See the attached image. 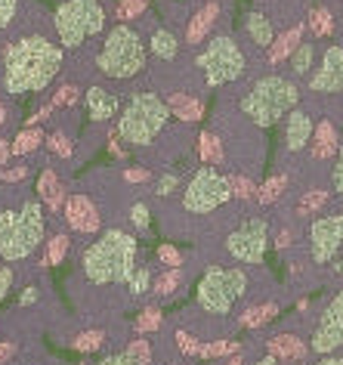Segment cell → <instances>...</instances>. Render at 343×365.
Returning <instances> with one entry per match:
<instances>
[{
    "instance_id": "1",
    "label": "cell",
    "mask_w": 343,
    "mask_h": 365,
    "mask_svg": "<svg viewBox=\"0 0 343 365\" xmlns=\"http://www.w3.org/2000/svg\"><path fill=\"white\" fill-rule=\"evenodd\" d=\"M62 68V50L43 34H25L4 53V90L10 96L41 93Z\"/></svg>"
},
{
    "instance_id": "2",
    "label": "cell",
    "mask_w": 343,
    "mask_h": 365,
    "mask_svg": "<svg viewBox=\"0 0 343 365\" xmlns=\"http://www.w3.org/2000/svg\"><path fill=\"white\" fill-rule=\"evenodd\" d=\"M137 254L139 245L130 232L108 230L84 251L80 267H84L87 282L93 285H127V279L137 272Z\"/></svg>"
},
{
    "instance_id": "3",
    "label": "cell",
    "mask_w": 343,
    "mask_h": 365,
    "mask_svg": "<svg viewBox=\"0 0 343 365\" xmlns=\"http://www.w3.org/2000/svg\"><path fill=\"white\" fill-rule=\"evenodd\" d=\"M43 230H47V217H43V205L38 198L0 211V257L6 263L28 260L34 248L43 242Z\"/></svg>"
},
{
    "instance_id": "4",
    "label": "cell",
    "mask_w": 343,
    "mask_h": 365,
    "mask_svg": "<svg viewBox=\"0 0 343 365\" xmlns=\"http://www.w3.org/2000/svg\"><path fill=\"white\" fill-rule=\"evenodd\" d=\"M297 103H300V93H297L294 81L266 75L248 90L245 99L238 103V108H241V115L250 118L257 127H273L282 121L285 115H291Z\"/></svg>"
},
{
    "instance_id": "5",
    "label": "cell",
    "mask_w": 343,
    "mask_h": 365,
    "mask_svg": "<svg viewBox=\"0 0 343 365\" xmlns=\"http://www.w3.org/2000/svg\"><path fill=\"white\" fill-rule=\"evenodd\" d=\"M96 68L112 81L137 78L139 71L146 68V47H142V38L130 29V25H115L102 41V50H99V56H96Z\"/></svg>"
},
{
    "instance_id": "6",
    "label": "cell",
    "mask_w": 343,
    "mask_h": 365,
    "mask_svg": "<svg viewBox=\"0 0 343 365\" xmlns=\"http://www.w3.org/2000/svg\"><path fill=\"white\" fill-rule=\"evenodd\" d=\"M167 118H170L167 103H161L158 93L139 90L124 106V112L118 118V136L130 145H149L167 127Z\"/></svg>"
},
{
    "instance_id": "7",
    "label": "cell",
    "mask_w": 343,
    "mask_h": 365,
    "mask_svg": "<svg viewBox=\"0 0 343 365\" xmlns=\"http://www.w3.org/2000/svg\"><path fill=\"white\" fill-rule=\"evenodd\" d=\"M248 297V272L241 267H213L198 282L195 304L211 316H229L238 300Z\"/></svg>"
},
{
    "instance_id": "8",
    "label": "cell",
    "mask_w": 343,
    "mask_h": 365,
    "mask_svg": "<svg viewBox=\"0 0 343 365\" xmlns=\"http://www.w3.org/2000/svg\"><path fill=\"white\" fill-rule=\"evenodd\" d=\"M53 25H56L62 50H78L87 38H96L105 29L102 4L99 0H65L53 16Z\"/></svg>"
},
{
    "instance_id": "9",
    "label": "cell",
    "mask_w": 343,
    "mask_h": 365,
    "mask_svg": "<svg viewBox=\"0 0 343 365\" xmlns=\"http://www.w3.org/2000/svg\"><path fill=\"white\" fill-rule=\"evenodd\" d=\"M195 62H198V68L204 71L207 87H226V84H232V81H238L241 75H245V68H248L245 53H241V47L229 38V34H223V38H213L201 53H198Z\"/></svg>"
},
{
    "instance_id": "10",
    "label": "cell",
    "mask_w": 343,
    "mask_h": 365,
    "mask_svg": "<svg viewBox=\"0 0 343 365\" xmlns=\"http://www.w3.org/2000/svg\"><path fill=\"white\" fill-rule=\"evenodd\" d=\"M232 198L229 177H223L216 168H201L192 173V180L183 189V207L189 214H211Z\"/></svg>"
},
{
    "instance_id": "11",
    "label": "cell",
    "mask_w": 343,
    "mask_h": 365,
    "mask_svg": "<svg viewBox=\"0 0 343 365\" xmlns=\"http://www.w3.org/2000/svg\"><path fill=\"white\" fill-rule=\"evenodd\" d=\"M226 251L245 267H260L269 251V220L266 217H248L241 226L226 239Z\"/></svg>"
},
{
    "instance_id": "12",
    "label": "cell",
    "mask_w": 343,
    "mask_h": 365,
    "mask_svg": "<svg viewBox=\"0 0 343 365\" xmlns=\"http://www.w3.org/2000/svg\"><path fill=\"white\" fill-rule=\"evenodd\" d=\"M310 346L319 356L337 353L343 346V288L328 300V307L322 309L319 322H315L310 334Z\"/></svg>"
},
{
    "instance_id": "13",
    "label": "cell",
    "mask_w": 343,
    "mask_h": 365,
    "mask_svg": "<svg viewBox=\"0 0 343 365\" xmlns=\"http://www.w3.org/2000/svg\"><path fill=\"white\" fill-rule=\"evenodd\" d=\"M310 257L312 263H331L337 257V251L343 248V214H324L319 220H312L310 226Z\"/></svg>"
},
{
    "instance_id": "14",
    "label": "cell",
    "mask_w": 343,
    "mask_h": 365,
    "mask_svg": "<svg viewBox=\"0 0 343 365\" xmlns=\"http://www.w3.org/2000/svg\"><path fill=\"white\" fill-rule=\"evenodd\" d=\"M310 90L312 93H337V90H343V50L340 47L324 50L322 66L310 78Z\"/></svg>"
},
{
    "instance_id": "15",
    "label": "cell",
    "mask_w": 343,
    "mask_h": 365,
    "mask_svg": "<svg viewBox=\"0 0 343 365\" xmlns=\"http://www.w3.org/2000/svg\"><path fill=\"white\" fill-rule=\"evenodd\" d=\"M65 223L68 230H75L80 235H93L99 230V223H102V217H99V207L84 192H75L65 202Z\"/></svg>"
},
{
    "instance_id": "16",
    "label": "cell",
    "mask_w": 343,
    "mask_h": 365,
    "mask_svg": "<svg viewBox=\"0 0 343 365\" xmlns=\"http://www.w3.org/2000/svg\"><path fill=\"white\" fill-rule=\"evenodd\" d=\"M84 103H87L90 121L105 124V121H112V118L118 115L121 99H118V93H112V90H105V87H90L84 93Z\"/></svg>"
},
{
    "instance_id": "17",
    "label": "cell",
    "mask_w": 343,
    "mask_h": 365,
    "mask_svg": "<svg viewBox=\"0 0 343 365\" xmlns=\"http://www.w3.org/2000/svg\"><path fill=\"white\" fill-rule=\"evenodd\" d=\"M312 133H315V127H312L310 112H303V108H294L291 118H287V124H285V145L291 152H300L303 145L312 140Z\"/></svg>"
},
{
    "instance_id": "18",
    "label": "cell",
    "mask_w": 343,
    "mask_h": 365,
    "mask_svg": "<svg viewBox=\"0 0 343 365\" xmlns=\"http://www.w3.org/2000/svg\"><path fill=\"white\" fill-rule=\"evenodd\" d=\"M220 19V4H204L192 19H189V29H186V43L189 47H201L204 38L211 34V29Z\"/></svg>"
},
{
    "instance_id": "19",
    "label": "cell",
    "mask_w": 343,
    "mask_h": 365,
    "mask_svg": "<svg viewBox=\"0 0 343 365\" xmlns=\"http://www.w3.org/2000/svg\"><path fill=\"white\" fill-rule=\"evenodd\" d=\"M266 346H269V356H275L278 362H303L306 359V344L291 331L273 334L266 341Z\"/></svg>"
},
{
    "instance_id": "20",
    "label": "cell",
    "mask_w": 343,
    "mask_h": 365,
    "mask_svg": "<svg viewBox=\"0 0 343 365\" xmlns=\"http://www.w3.org/2000/svg\"><path fill=\"white\" fill-rule=\"evenodd\" d=\"M245 31H248V38L254 47L260 50H269L275 43V29H273V19H269L266 13H260V10H250L245 16Z\"/></svg>"
},
{
    "instance_id": "21",
    "label": "cell",
    "mask_w": 343,
    "mask_h": 365,
    "mask_svg": "<svg viewBox=\"0 0 343 365\" xmlns=\"http://www.w3.org/2000/svg\"><path fill=\"white\" fill-rule=\"evenodd\" d=\"M340 152V136L334 130V124L324 118V121L315 124V143H312V161H328Z\"/></svg>"
},
{
    "instance_id": "22",
    "label": "cell",
    "mask_w": 343,
    "mask_h": 365,
    "mask_svg": "<svg viewBox=\"0 0 343 365\" xmlns=\"http://www.w3.org/2000/svg\"><path fill=\"white\" fill-rule=\"evenodd\" d=\"M38 198L50 207V211H59V207L65 205V186L59 182L53 168H43V173L38 177Z\"/></svg>"
},
{
    "instance_id": "23",
    "label": "cell",
    "mask_w": 343,
    "mask_h": 365,
    "mask_svg": "<svg viewBox=\"0 0 343 365\" xmlns=\"http://www.w3.org/2000/svg\"><path fill=\"white\" fill-rule=\"evenodd\" d=\"M303 43V25H291L285 34H278L275 43L269 47V66H278L287 56H294V50Z\"/></svg>"
},
{
    "instance_id": "24",
    "label": "cell",
    "mask_w": 343,
    "mask_h": 365,
    "mask_svg": "<svg viewBox=\"0 0 343 365\" xmlns=\"http://www.w3.org/2000/svg\"><path fill=\"white\" fill-rule=\"evenodd\" d=\"M167 108L174 118H179V121H198V118L204 115V103L198 96H189V93H170Z\"/></svg>"
},
{
    "instance_id": "25",
    "label": "cell",
    "mask_w": 343,
    "mask_h": 365,
    "mask_svg": "<svg viewBox=\"0 0 343 365\" xmlns=\"http://www.w3.org/2000/svg\"><path fill=\"white\" fill-rule=\"evenodd\" d=\"M275 313H278V307H275V304L245 307V309H241V316H238V325H241V328H248V331H254V328H263L266 322H273Z\"/></svg>"
},
{
    "instance_id": "26",
    "label": "cell",
    "mask_w": 343,
    "mask_h": 365,
    "mask_svg": "<svg viewBox=\"0 0 343 365\" xmlns=\"http://www.w3.org/2000/svg\"><path fill=\"white\" fill-rule=\"evenodd\" d=\"M41 143H47L41 127H22V130L13 136V155H31L34 149H41Z\"/></svg>"
},
{
    "instance_id": "27",
    "label": "cell",
    "mask_w": 343,
    "mask_h": 365,
    "mask_svg": "<svg viewBox=\"0 0 343 365\" xmlns=\"http://www.w3.org/2000/svg\"><path fill=\"white\" fill-rule=\"evenodd\" d=\"M152 53H155L158 59H174L176 56V50H179V41H176V34L174 31H167V29H158L155 34H152Z\"/></svg>"
},
{
    "instance_id": "28",
    "label": "cell",
    "mask_w": 343,
    "mask_h": 365,
    "mask_svg": "<svg viewBox=\"0 0 343 365\" xmlns=\"http://www.w3.org/2000/svg\"><path fill=\"white\" fill-rule=\"evenodd\" d=\"M285 189H287V177L285 173H273L263 186H257V202L260 205H273V202H278V198L285 195Z\"/></svg>"
},
{
    "instance_id": "29",
    "label": "cell",
    "mask_w": 343,
    "mask_h": 365,
    "mask_svg": "<svg viewBox=\"0 0 343 365\" xmlns=\"http://www.w3.org/2000/svg\"><path fill=\"white\" fill-rule=\"evenodd\" d=\"M198 155H201V161H207V164H220L223 161V143H220V136L211 133V130H204L201 136H198Z\"/></svg>"
},
{
    "instance_id": "30",
    "label": "cell",
    "mask_w": 343,
    "mask_h": 365,
    "mask_svg": "<svg viewBox=\"0 0 343 365\" xmlns=\"http://www.w3.org/2000/svg\"><path fill=\"white\" fill-rule=\"evenodd\" d=\"M68 251H71V239H68V235L65 232L53 235L50 245H47V267H59V263L68 257Z\"/></svg>"
},
{
    "instance_id": "31",
    "label": "cell",
    "mask_w": 343,
    "mask_h": 365,
    "mask_svg": "<svg viewBox=\"0 0 343 365\" xmlns=\"http://www.w3.org/2000/svg\"><path fill=\"white\" fill-rule=\"evenodd\" d=\"M149 0H121L118 6H115V19H118V25H127L133 19H139L142 13H146Z\"/></svg>"
},
{
    "instance_id": "32",
    "label": "cell",
    "mask_w": 343,
    "mask_h": 365,
    "mask_svg": "<svg viewBox=\"0 0 343 365\" xmlns=\"http://www.w3.org/2000/svg\"><path fill=\"white\" fill-rule=\"evenodd\" d=\"M324 202H328V192H322V189H310V192H303L300 205L294 207V214L297 217H312Z\"/></svg>"
},
{
    "instance_id": "33",
    "label": "cell",
    "mask_w": 343,
    "mask_h": 365,
    "mask_svg": "<svg viewBox=\"0 0 343 365\" xmlns=\"http://www.w3.org/2000/svg\"><path fill=\"white\" fill-rule=\"evenodd\" d=\"M312 59H315V47L312 43H300V47L294 50V56H291V71L297 78H303L306 71L312 68Z\"/></svg>"
},
{
    "instance_id": "34",
    "label": "cell",
    "mask_w": 343,
    "mask_h": 365,
    "mask_svg": "<svg viewBox=\"0 0 343 365\" xmlns=\"http://www.w3.org/2000/svg\"><path fill=\"white\" fill-rule=\"evenodd\" d=\"M310 31H312V38H328V34L334 31V19L324 6L310 13Z\"/></svg>"
},
{
    "instance_id": "35",
    "label": "cell",
    "mask_w": 343,
    "mask_h": 365,
    "mask_svg": "<svg viewBox=\"0 0 343 365\" xmlns=\"http://www.w3.org/2000/svg\"><path fill=\"white\" fill-rule=\"evenodd\" d=\"M161 322H164V316H161V309L158 307H142V313L137 316V331L139 334H152V331H158Z\"/></svg>"
},
{
    "instance_id": "36",
    "label": "cell",
    "mask_w": 343,
    "mask_h": 365,
    "mask_svg": "<svg viewBox=\"0 0 343 365\" xmlns=\"http://www.w3.org/2000/svg\"><path fill=\"white\" fill-rule=\"evenodd\" d=\"M179 282H183V269H167L164 276L155 282V288H152V291H155L158 297H174L176 288H179Z\"/></svg>"
},
{
    "instance_id": "37",
    "label": "cell",
    "mask_w": 343,
    "mask_h": 365,
    "mask_svg": "<svg viewBox=\"0 0 343 365\" xmlns=\"http://www.w3.org/2000/svg\"><path fill=\"white\" fill-rule=\"evenodd\" d=\"M241 346L236 341H207L201 344V359H220V356H229V353H238Z\"/></svg>"
},
{
    "instance_id": "38",
    "label": "cell",
    "mask_w": 343,
    "mask_h": 365,
    "mask_svg": "<svg viewBox=\"0 0 343 365\" xmlns=\"http://www.w3.org/2000/svg\"><path fill=\"white\" fill-rule=\"evenodd\" d=\"M102 344H105V331H84V334H78L75 341H71V346H75L78 353H93Z\"/></svg>"
},
{
    "instance_id": "39",
    "label": "cell",
    "mask_w": 343,
    "mask_h": 365,
    "mask_svg": "<svg viewBox=\"0 0 343 365\" xmlns=\"http://www.w3.org/2000/svg\"><path fill=\"white\" fill-rule=\"evenodd\" d=\"M130 291V294H146V291L152 288V269L149 267H137V272L127 279V285H124Z\"/></svg>"
},
{
    "instance_id": "40",
    "label": "cell",
    "mask_w": 343,
    "mask_h": 365,
    "mask_svg": "<svg viewBox=\"0 0 343 365\" xmlns=\"http://www.w3.org/2000/svg\"><path fill=\"white\" fill-rule=\"evenodd\" d=\"M96 365H152V362H146V359H139L137 353H130L127 346H124L121 353H108V356H102Z\"/></svg>"
},
{
    "instance_id": "41",
    "label": "cell",
    "mask_w": 343,
    "mask_h": 365,
    "mask_svg": "<svg viewBox=\"0 0 343 365\" xmlns=\"http://www.w3.org/2000/svg\"><path fill=\"white\" fill-rule=\"evenodd\" d=\"M229 186H232V198H241V202H248V198H257V186L250 182L248 177H229Z\"/></svg>"
},
{
    "instance_id": "42",
    "label": "cell",
    "mask_w": 343,
    "mask_h": 365,
    "mask_svg": "<svg viewBox=\"0 0 343 365\" xmlns=\"http://www.w3.org/2000/svg\"><path fill=\"white\" fill-rule=\"evenodd\" d=\"M78 93H80V90L75 87V84H62L59 90H56V93H53V108H65V106H75L78 103Z\"/></svg>"
},
{
    "instance_id": "43",
    "label": "cell",
    "mask_w": 343,
    "mask_h": 365,
    "mask_svg": "<svg viewBox=\"0 0 343 365\" xmlns=\"http://www.w3.org/2000/svg\"><path fill=\"white\" fill-rule=\"evenodd\" d=\"M158 260L164 263L167 269H179V267H183V254H179L174 245H167V242L158 245Z\"/></svg>"
},
{
    "instance_id": "44",
    "label": "cell",
    "mask_w": 343,
    "mask_h": 365,
    "mask_svg": "<svg viewBox=\"0 0 343 365\" xmlns=\"http://www.w3.org/2000/svg\"><path fill=\"white\" fill-rule=\"evenodd\" d=\"M174 337H176V346H179V353H183V356H198V353H201V344H198L195 334H189V331L179 328Z\"/></svg>"
},
{
    "instance_id": "45",
    "label": "cell",
    "mask_w": 343,
    "mask_h": 365,
    "mask_svg": "<svg viewBox=\"0 0 343 365\" xmlns=\"http://www.w3.org/2000/svg\"><path fill=\"white\" fill-rule=\"evenodd\" d=\"M16 13H19V0H0V31L10 29Z\"/></svg>"
},
{
    "instance_id": "46",
    "label": "cell",
    "mask_w": 343,
    "mask_h": 365,
    "mask_svg": "<svg viewBox=\"0 0 343 365\" xmlns=\"http://www.w3.org/2000/svg\"><path fill=\"white\" fill-rule=\"evenodd\" d=\"M47 145H50L53 155H59V158H68V155H71V140L65 133H53L47 140Z\"/></svg>"
},
{
    "instance_id": "47",
    "label": "cell",
    "mask_w": 343,
    "mask_h": 365,
    "mask_svg": "<svg viewBox=\"0 0 343 365\" xmlns=\"http://www.w3.org/2000/svg\"><path fill=\"white\" fill-rule=\"evenodd\" d=\"M28 173H31L28 164H16V168H4V170H0V180H4V182H22Z\"/></svg>"
},
{
    "instance_id": "48",
    "label": "cell",
    "mask_w": 343,
    "mask_h": 365,
    "mask_svg": "<svg viewBox=\"0 0 343 365\" xmlns=\"http://www.w3.org/2000/svg\"><path fill=\"white\" fill-rule=\"evenodd\" d=\"M331 186L337 195H343V145L337 152V161H334V168H331Z\"/></svg>"
},
{
    "instance_id": "49",
    "label": "cell",
    "mask_w": 343,
    "mask_h": 365,
    "mask_svg": "<svg viewBox=\"0 0 343 365\" xmlns=\"http://www.w3.org/2000/svg\"><path fill=\"white\" fill-rule=\"evenodd\" d=\"M176 186H179V177H176V173H164V177L158 180V189H155V192H158L161 198H167V195L176 192Z\"/></svg>"
},
{
    "instance_id": "50",
    "label": "cell",
    "mask_w": 343,
    "mask_h": 365,
    "mask_svg": "<svg viewBox=\"0 0 343 365\" xmlns=\"http://www.w3.org/2000/svg\"><path fill=\"white\" fill-rule=\"evenodd\" d=\"M130 220H133L137 230H146V226H149V207L146 205H133L130 207Z\"/></svg>"
},
{
    "instance_id": "51",
    "label": "cell",
    "mask_w": 343,
    "mask_h": 365,
    "mask_svg": "<svg viewBox=\"0 0 343 365\" xmlns=\"http://www.w3.org/2000/svg\"><path fill=\"white\" fill-rule=\"evenodd\" d=\"M13 269L10 267H4V263H0V300H4L6 294H10V288H13Z\"/></svg>"
},
{
    "instance_id": "52",
    "label": "cell",
    "mask_w": 343,
    "mask_h": 365,
    "mask_svg": "<svg viewBox=\"0 0 343 365\" xmlns=\"http://www.w3.org/2000/svg\"><path fill=\"white\" fill-rule=\"evenodd\" d=\"M19 353V341H0V365H6Z\"/></svg>"
},
{
    "instance_id": "53",
    "label": "cell",
    "mask_w": 343,
    "mask_h": 365,
    "mask_svg": "<svg viewBox=\"0 0 343 365\" xmlns=\"http://www.w3.org/2000/svg\"><path fill=\"white\" fill-rule=\"evenodd\" d=\"M149 177H152V173L146 168H127V170H124V180H127V182H146Z\"/></svg>"
},
{
    "instance_id": "54",
    "label": "cell",
    "mask_w": 343,
    "mask_h": 365,
    "mask_svg": "<svg viewBox=\"0 0 343 365\" xmlns=\"http://www.w3.org/2000/svg\"><path fill=\"white\" fill-rule=\"evenodd\" d=\"M38 297H41V291L38 288H25L22 294H19V307H31V304H38Z\"/></svg>"
},
{
    "instance_id": "55",
    "label": "cell",
    "mask_w": 343,
    "mask_h": 365,
    "mask_svg": "<svg viewBox=\"0 0 343 365\" xmlns=\"http://www.w3.org/2000/svg\"><path fill=\"white\" fill-rule=\"evenodd\" d=\"M10 155H13V143L0 136V168H4V164H6V158H10Z\"/></svg>"
},
{
    "instance_id": "56",
    "label": "cell",
    "mask_w": 343,
    "mask_h": 365,
    "mask_svg": "<svg viewBox=\"0 0 343 365\" xmlns=\"http://www.w3.org/2000/svg\"><path fill=\"white\" fill-rule=\"evenodd\" d=\"M312 365H343V356H337V353H328V356H322V359H315Z\"/></svg>"
},
{
    "instance_id": "57",
    "label": "cell",
    "mask_w": 343,
    "mask_h": 365,
    "mask_svg": "<svg viewBox=\"0 0 343 365\" xmlns=\"http://www.w3.org/2000/svg\"><path fill=\"white\" fill-rule=\"evenodd\" d=\"M291 239H294V235H287V232H282V235H278V242H275V248H278V251H285V248H287V245H291Z\"/></svg>"
},
{
    "instance_id": "58",
    "label": "cell",
    "mask_w": 343,
    "mask_h": 365,
    "mask_svg": "<svg viewBox=\"0 0 343 365\" xmlns=\"http://www.w3.org/2000/svg\"><path fill=\"white\" fill-rule=\"evenodd\" d=\"M226 365H248V362H245V356H241V353H232V359Z\"/></svg>"
},
{
    "instance_id": "59",
    "label": "cell",
    "mask_w": 343,
    "mask_h": 365,
    "mask_svg": "<svg viewBox=\"0 0 343 365\" xmlns=\"http://www.w3.org/2000/svg\"><path fill=\"white\" fill-rule=\"evenodd\" d=\"M254 365H278V359H275V356H263V359H257Z\"/></svg>"
},
{
    "instance_id": "60",
    "label": "cell",
    "mask_w": 343,
    "mask_h": 365,
    "mask_svg": "<svg viewBox=\"0 0 343 365\" xmlns=\"http://www.w3.org/2000/svg\"><path fill=\"white\" fill-rule=\"evenodd\" d=\"M6 118H10V112H6V106H4V103H0V127H4V124H6Z\"/></svg>"
},
{
    "instance_id": "61",
    "label": "cell",
    "mask_w": 343,
    "mask_h": 365,
    "mask_svg": "<svg viewBox=\"0 0 343 365\" xmlns=\"http://www.w3.org/2000/svg\"><path fill=\"white\" fill-rule=\"evenodd\" d=\"M334 276H343V260L334 263Z\"/></svg>"
},
{
    "instance_id": "62",
    "label": "cell",
    "mask_w": 343,
    "mask_h": 365,
    "mask_svg": "<svg viewBox=\"0 0 343 365\" xmlns=\"http://www.w3.org/2000/svg\"><path fill=\"white\" fill-rule=\"evenodd\" d=\"M80 365H87V362H80Z\"/></svg>"
}]
</instances>
